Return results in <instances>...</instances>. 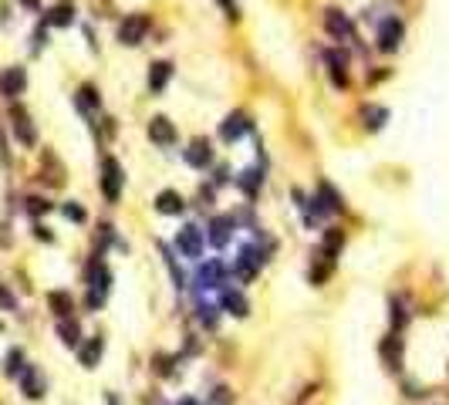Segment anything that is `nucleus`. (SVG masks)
I'll use <instances>...</instances> for the list:
<instances>
[{
    "label": "nucleus",
    "instance_id": "obj_1",
    "mask_svg": "<svg viewBox=\"0 0 449 405\" xmlns=\"http://www.w3.org/2000/svg\"><path fill=\"white\" fill-rule=\"evenodd\" d=\"M109 287H112L109 267H105L102 260H98V257H95L92 267H88V308H92V311H98V308L105 304V297H109Z\"/></svg>",
    "mask_w": 449,
    "mask_h": 405
},
{
    "label": "nucleus",
    "instance_id": "obj_2",
    "mask_svg": "<svg viewBox=\"0 0 449 405\" xmlns=\"http://www.w3.org/2000/svg\"><path fill=\"white\" fill-rule=\"evenodd\" d=\"M149 28H152V17H149V14H128L122 24H119V44L139 47L142 41H145Z\"/></svg>",
    "mask_w": 449,
    "mask_h": 405
},
{
    "label": "nucleus",
    "instance_id": "obj_3",
    "mask_svg": "<svg viewBox=\"0 0 449 405\" xmlns=\"http://www.w3.org/2000/svg\"><path fill=\"white\" fill-rule=\"evenodd\" d=\"M405 37V24L399 20L395 14H388L378 20V31H375V41H378V51H385V54H392L395 47L402 44Z\"/></svg>",
    "mask_w": 449,
    "mask_h": 405
},
{
    "label": "nucleus",
    "instance_id": "obj_4",
    "mask_svg": "<svg viewBox=\"0 0 449 405\" xmlns=\"http://www.w3.org/2000/svg\"><path fill=\"white\" fill-rule=\"evenodd\" d=\"M122 186H125V172H122V166H119V159L105 156L102 159V193H105V200L119 202Z\"/></svg>",
    "mask_w": 449,
    "mask_h": 405
},
{
    "label": "nucleus",
    "instance_id": "obj_5",
    "mask_svg": "<svg viewBox=\"0 0 449 405\" xmlns=\"http://www.w3.org/2000/svg\"><path fill=\"white\" fill-rule=\"evenodd\" d=\"M203 247H206V236H203V230L196 223H186V226L176 234V250H179L183 257H189V260H200Z\"/></svg>",
    "mask_w": 449,
    "mask_h": 405
},
{
    "label": "nucleus",
    "instance_id": "obj_6",
    "mask_svg": "<svg viewBox=\"0 0 449 405\" xmlns=\"http://www.w3.org/2000/svg\"><path fill=\"white\" fill-rule=\"evenodd\" d=\"M149 139L159 145V149H169V145H176V139H179V132H176V125L166 119V115H152L149 119Z\"/></svg>",
    "mask_w": 449,
    "mask_h": 405
},
{
    "label": "nucleus",
    "instance_id": "obj_7",
    "mask_svg": "<svg viewBox=\"0 0 449 405\" xmlns=\"http://www.w3.org/2000/svg\"><path fill=\"white\" fill-rule=\"evenodd\" d=\"M341 206H345V202H341V196L335 193V186H331V183H318V196L311 200V210H314L318 217H328V213H338Z\"/></svg>",
    "mask_w": 449,
    "mask_h": 405
},
{
    "label": "nucleus",
    "instance_id": "obj_8",
    "mask_svg": "<svg viewBox=\"0 0 449 405\" xmlns=\"http://www.w3.org/2000/svg\"><path fill=\"white\" fill-rule=\"evenodd\" d=\"M250 128H253V122H250L244 111H230V115L223 119V125H220V139H223V142H237V139H244Z\"/></svg>",
    "mask_w": 449,
    "mask_h": 405
},
{
    "label": "nucleus",
    "instance_id": "obj_9",
    "mask_svg": "<svg viewBox=\"0 0 449 405\" xmlns=\"http://www.w3.org/2000/svg\"><path fill=\"white\" fill-rule=\"evenodd\" d=\"M233 230H237V219L233 217H213L210 219V226H206V240H210L213 247H227Z\"/></svg>",
    "mask_w": 449,
    "mask_h": 405
},
{
    "label": "nucleus",
    "instance_id": "obj_10",
    "mask_svg": "<svg viewBox=\"0 0 449 405\" xmlns=\"http://www.w3.org/2000/svg\"><path fill=\"white\" fill-rule=\"evenodd\" d=\"M325 28L331 37H338V41H352L355 37V24H352V17L341 14V11H325Z\"/></svg>",
    "mask_w": 449,
    "mask_h": 405
},
{
    "label": "nucleus",
    "instance_id": "obj_11",
    "mask_svg": "<svg viewBox=\"0 0 449 405\" xmlns=\"http://www.w3.org/2000/svg\"><path fill=\"white\" fill-rule=\"evenodd\" d=\"M24 88H28L24 68H4V71H0V95H4V98H17Z\"/></svg>",
    "mask_w": 449,
    "mask_h": 405
},
{
    "label": "nucleus",
    "instance_id": "obj_12",
    "mask_svg": "<svg viewBox=\"0 0 449 405\" xmlns=\"http://www.w3.org/2000/svg\"><path fill=\"white\" fill-rule=\"evenodd\" d=\"M183 159H186L193 169H206L213 162V145H210V139H193L189 149L183 152Z\"/></svg>",
    "mask_w": 449,
    "mask_h": 405
},
{
    "label": "nucleus",
    "instance_id": "obj_13",
    "mask_svg": "<svg viewBox=\"0 0 449 405\" xmlns=\"http://www.w3.org/2000/svg\"><path fill=\"white\" fill-rule=\"evenodd\" d=\"M155 210H159L162 217H179V213H186V200H183V193H176V189H162V193L155 196Z\"/></svg>",
    "mask_w": 449,
    "mask_h": 405
},
{
    "label": "nucleus",
    "instance_id": "obj_14",
    "mask_svg": "<svg viewBox=\"0 0 449 405\" xmlns=\"http://www.w3.org/2000/svg\"><path fill=\"white\" fill-rule=\"evenodd\" d=\"M20 389H24V395L28 399H41L47 389V382H44V375L37 372L34 365H24V372H20Z\"/></svg>",
    "mask_w": 449,
    "mask_h": 405
},
{
    "label": "nucleus",
    "instance_id": "obj_15",
    "mask_svg": "<svg viewBox=\"0 0 449 405\" xmlns=\"http://www.w3.org/2000/svg\"><path fill=\"white\" fill-rule=\"evenodd\" d=\"M220 308H223L227 314H233V318H247V314H250L247 297L240 294V291H233V287H223V294H220Z\"/></svg>",
    "mask_w": 449,
    "mask_h": 405
},
{
    "label": "nucleus",
    "instance_id": "obj_16",
    "mask_svg": "<svg viewBox=\"0 0 449 405\" xmlns=\"http://www.w3.org/2000/svg\"><path fill=\"white\" fill-rule=\"evenodd\" d=\"M382 361H385L388 372H399L402 368V338H399V331L388 334L385 341H382Z\"/></svg>",
    "mask_w": 449,
    "mask_h": 405
},
{
    "label": "nucleus",
    "instance_id": "obj_17",
    "mask_svg": "<svg viewBox=\"0 0 449 405\" xmlns=\"http://www.w3.org/2000/svg\"><path fill=\"white\" fill-rule=\"evenodd\" d=\"M11 119H14V135H17V142L31 149L34 142H37V132H34V125H31V119H28V111H24V109H14V111H11Z\"/></svg>",
    "mask_w": 449,
    "mask_h": 405
},
{
    "label": "nucleus",
    "instance_id": "obj_18",
    "mask_svg": "<svg viewBox=\"0 0 449 405\" xmlns=\"http://www.w3.org/2000/svg\"><path fill=\"white\" fill-rule=\"evenodd\" d=\"M169 78H172V64L169 61H152V68H149V92L162 95L166 92V85H169Z\"/></svg>",
    "mask_w": 449,
    "mask_h": 405
},
{
    "label": "nucleus",
    "instance_id": "obj_19",
    "mask_svg": "<svg viewBox=\"0 0 449 405\" xmlns=\"http://www.w3.org/2000/svg\"><path fill=\"white\" fill-rule=\"evenodd\" d=\"M328 61V71H331V85L335 88H348V68H345V54H338V51H328L325 54Z\"/></svg>",
    "mask_w": 449,
    "mask_h": 405
},
{
    "label": "nucleus",
    "instance_id": "obj_20",
    "mask_svg": "<svg viewBox=\"0 0 449 405\" xmlns=\"http://www.w3.org/2000/svg\"><path fill=\"white\" fill-rule=\"evenodd\" d=\"M102 351H105V341H102V334H95V338H88V341L81 344L78 358H81V365H85V368H95V365L102 361Z\"/></svg>",
    "mask_w": 449,
    "mask_h": 405
},
{
    "label": "nucleus",
    "instance_id": "obj_21",
    "mask_svg": "<svg viewBox=\"0 0 449 405\" xmlns=\"http://www.w3.org/2000/svg\"><path fill=\"white\" fill-rule=\"evenodd\" d=\"M237 186L244 189V196H247V200H253V196L261 193V186H263V172H257V169H244L240 176H237Z\"/></svg>",
    "mask_w": 449,
    "mask_h": 405
},
{
    "label": "nucleus",
    "instance_id": "obj_22",
    "mask_svg": "<svg viewBox=\"0 0 449 405\" xmlns=\"http://www.w3.org/2000/svg\"><path fill=\"white\" fill-rule=\"evenodd\" d=\"M47 304L54 308L58 318H71V311H75V301H71L68 291H51V294H47Z\"/></svg>",
    "mask_w": 449,
    "mask_h": 405
},
{
    "label": "nucleus",
    "instance_id": "obj_23",
    "mask_svg": "<svg viewBox=\"0 0 449 405\" xmlns=\"http://www.w3.org/2000/svg\"><path fill=\"white\" fill-rule=\"evenodd\" d=\"M196 281H200V287H220V284H227L223 281V264H220V260H210V264L200 270Z\"/></svg>",
    "mask_w": 449,
    "mask_h": 405
},
{
    "label": "nucleus",
    "instance_id": "obj_24",
    "mask_svg": "<svg viewBox=\"0 0 449 405\" xmlns=\"http://www.w3.org/2000/svg\"><path fill=\"white\" fill-rule=\"evenodd\" d=\"M47 24H54V28H68V24H75V7H71V4H58V7H51V11H47Z\"/></svg>",
    "mask_w": 449,
    "mask_h": 405
},
{
    "label": "nucleus",
    "instance_id": "obj_25",
    "mask_svg": "<svg viewBox=\"0 0 449 405\" xmlns=\"http://www.w3.org/2000/svg\"><path fill=\"white\" fill-rule=\"evenodd\" d=\"M58 334H61V341L68 344V348H78V344H81V327H78V321H71V318H61V321H58Z\"/></svg>",
    "mask_w": 449,
    "mask_h": 405
},
{
    "label": "nucleus",
    "instance_id": "obj_26",
    "mask_svg": "<svg viewBox=\"0 0 449 405\" xmlns=\"http://www.w3.org/2000/svg\"><path fill=\"white\" fill-rule=\"evenodd\" d=\"M78 109L85 111V115L95 109H102V98L95 92V85H81V92H78Z\"/></svg>",
    "mask_w": 449,
    "mask_h": 405
},
{
    "label": "nucleus",
    "instance_id": "obj_27",
    "mask_svg": "<svg viewBox=\"0 0 449 405\" xmlns=\"http://www.w3.org/2000/svg\"><path fill=\"white\" fill-rule=\"evenodd\" d=\"M385 122H388V109H378V105H369V109H365V128H369V132H378Z\"/></svg>",
    "mask_w": 449,
    "mask_h": 405
},
{
    "label": "nucleus",
    "instance_id": "obj_28",
    "mask_svg": "<svg viewBox=\"0 0 449 405\" xmlns=\"http://www.w3.org/2000/svg\"><path fill=\"white\" fill-rule=\"evenodd\" d=\"M20 372H24V351L14 348V351L4 358V375H11V378H14V375H20Z\"/></svg>",
    "mask_w": 449,
    "mask_h": 405
},
{
    "label": "nucleus",
    "instance_id": "obj_29",
    "mask_svg": "<svg viewBox=\"0 0 449 405\" xmlns=\"http://www.w3.org/2000/svg\"><path fill=\"white\" fill-rule=\"evenodd\" d=\"M388 308H392V327H395V331H402L405 321H409V314H405L402 297H392V301H388Z\"/></svg>",
    "mask_w": 449,
    "mask_h": 405
},
{
    "label": "nucleus",
    "instance_id": "obj_30",
    "mask_svg": "<svg viewBox=\"0 0 449 405\" xmlns=\"http://www.w3.org/2000/svg\"><path fill=\"white\" fill-rule=\"evenodd\" d=\"M64 217L75 219V223H85V210H81L78 202H64Z\"/></svg>",
    "mask_w": 449,
    "mask_h": 405
},
{
    "label": "nucleus",
    "instance_id": "obj_31",
    "mask_svg": "<svg viewBox=\"0 0 449 405\" xmlns=\"http://www.w3.org/2000/svg\"><path fill=\"white\" fill-rule=\"evenodd\" d=\"M200 321L206 327H217V308H203L200 304Z\"/></svg>",
    "mask_w": 449,
    "mask_h": 405
},
{
    "label": "nucleus",
    "instance_id": "obj_32",
    "mask_svg": "<svg viewBox=\"0 0 449 405\" xmlns=\"http://www.w3.org/2000/svg\"><path fill=\"white\" fill-rule=\"evenodd\" d=\"M230 402H233L230 389H223V385H220V389L213 392V405H230Z\"/></svg>",
    "mask_w": 449,
    "mask_h": 405
},
{
    "label": "nucleus",
    "instance_id": "obj_33",
    "mask_svg": "<svg viewBox=\"0 0 449 405\" xmlns=\"http://www.w3.org/2000/svg\"><path fill=\"white\" fill-rule=\"evenodd\" d=\"M220 7H223V11H227V17H230V20H237V17H240V7H237V0H217Z\"/></svg>",
    "mask_w": 449,
    "mask_h": 405
},
{
    "label": "nucleus",
    "instance_id": "obj_34",
    "mask_svg": "<svg viewBox=\"0 0 449 405\" xmlns=\"http://www.w3.org/2000/svg\"><path fill=\"white\" fill-rule=\"evenodd\" d=\"M169 361H172V358H166V355H155V372H159V375H169Z\"/></svg>",
    "mask_w": 449,
    "mask_h": 405
},
{
    "label": "nucleus",
    "instance_id": "obj_35",
    "mask_svg": "<svg viewBox=\"0 0 449 405\" xmlns=\"http://www.w3.org/2000/svg\"><path fill=\"white\" fill-rule=\"evenodd\" d=\"M28 202H31V213H47V210H51L47 200H28Z\"/></svg>",
    "mask_w": 449,
    "mask_h": 405
},
{
    "label": "nucleus",
    "instance_id": "obj_36",
    "mask_svg": "<svg viewBox=\"0 0 449 405\" xmlns=\"http://www.w3.org/2000/svg\"><path fill=\"white\" fill-rule=\"evenodd\" d=\"M17 301L11 294H7V291H4V287H0V308H7V311H11V308H14Z\"/></svg>",
    "mask_w": 449,
    "mask_h": 405
},
{
    "label": "nucleus",
    "instance_id": "obj_37",
    "mask_svg": "<svg viewBox=\"0 0 449 405\" xmlns=\"http://www.w3.org/2000/svg\"><path fill=\"white\" fill-rule=\"evenodd\" d=\"M176 405H203V402H200V399H193V395H186V399H179Z\"/></svg>",
    "mask_w": 449,
    "mask_h": 405
},
{
    "label": "nucleus",
    "instance_id": "obj_38",
    "mask_svg": "<svg viewBox=\"0 0 449 405\" xmlns=\"http://www.w3.org/2000/svg\"><path fill=\"white\" fill-rule=\"evenodd\" d=\"M20 4H24L28 11H37V7H41V0H20Z\"/></svg>",
    "mask_w": 449,
    "mask_h": 405
}]
</instances>
